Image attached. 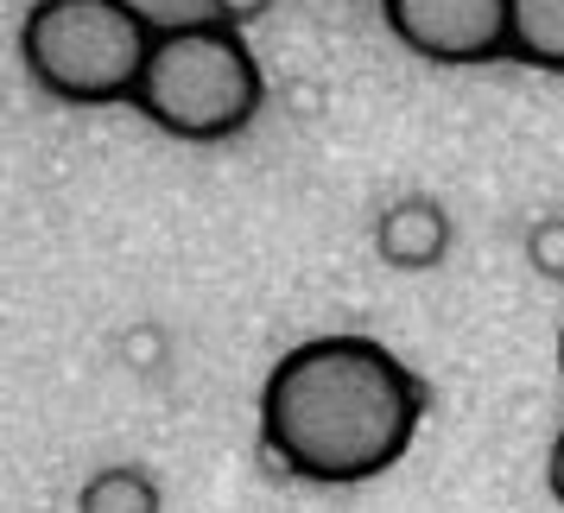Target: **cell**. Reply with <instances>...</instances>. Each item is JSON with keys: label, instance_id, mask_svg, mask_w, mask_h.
<instances>
[{"label": "cell", "instance_id": "7a4b0ae2", "mask_svg": "<svg viewBox=\"0 0 564 513\" xmlns=\"http://www.w3.org/2000/svg\"><path fill=\"white\" fill-rule=\"evenodd\" d=\"M159 32L133 0H39L20 26V57L39 89H52L57 102H121L153 57Z\"/></svg>", "mask_w": 564, "mask_h": 513}, {"label": "cell", "instance_id": "8992f818", "mask_svg": "<svg viewBox=\"0 0 564 513\" xmlns=\"http://www.w3.org/2000/svg\"><path fill=\"white\" fill-rule=\"evenodd\" d=\"M508 52L533 70H564V0H513Z\"/></svg>", "mask_w": 564, "mask_h": 513}, {"label": "cell", "instance_id": "52a82bcc", "mask_svg": "<svg viewBox=\"0 0 564 513\" xmlns=\"http://www.w3.org/2000/svg\"><path fill=\"white\" fill-rule=\"evenodd\" d=\"M77 513H159V482L133 462L96 469L77 494Z\"/></svg>", "mask_w": 564, "mask_h": 513}, {"label": "cell", "instance_id": "6da1fadb", "mask_svg": "<svg viewBox=\"0 0 564 513\" xmlns=\"http://www.w3.org/2000/svg\"><path fill=\"white\" fill-rule=\"evenodd\" d=\"M425 381L375 336H311L260 386V450L317 488L368 482L412 450Z\"/></svg>", "mask_w": 564, "mask_h": 513}, {"label": "cell", "instance_id": "ba28073f", "mask_svg": "<svg viewBox=\"0 0 564 513\" xmlns=\"http://www.w3.org/2000/svg\"><path fill=\"white\" fill-rule=\"evenodd\" d=\"M527 254H533V266L545 273V280H564V216L533 222V234H527Z\"/></svg>", "mask_w": 564, "mask_h": 513}, {"label": "cell", "instance_id": "277c9868", "mask_svg": "<svg viewBox=\"0 0 564 513\" xmlns=\"http://www.w3.org/2000/svg\"><path fill=\"white\" fill-rule=\"evenodd\" d=\"M513 0H381L387 32L432 64H488L508 52Z\"/></svg>", "mask_w": 564, "mask_h": 513}, {"label": "cell", "instance_id": "8fae6325", "mask_svg": "<svg viewBox=\"0 0 564 513\" xmlns=\"http://www.w3.org/2000/svg\"><path fill=\"white\" fill-rule=\"evenodd\" d=\"M229 7H235V13H248V7H260V0H229Z\"/></svg>", "mask_w": 564, "mask_h": 513}, {"label": "cell", "instance_id": "30bf717a", "mask_svg": "<svg viewBox=\"0 0 564 513\" xmlns=\"http://www.w3.org/2000/svg\"><path fill=\"white\" fill-rule=\"evenodd\" d=\"M545 488H552V501L564 507V432H558V444H552V457H545Z\"/></svg>", "mask_w": 564, "mask_h": 513}, {"label": "cell", "instance_id": "9c48e42d", "mask_svg": "<svg viewBox=\"0 0 564 513\" xmlns=\"http://www.w3.org/2000/svg\"><path fill=\"white\" fill-rule=\"evenodd\" d=\"M159 349H165V342H159V330H128V336H121V356H128L133 368H153Z\"/></svg>", "mask_w": 564, "mask_h": 513}, {"label": "cell", "instance_id": "7c38bea8", "mask_svg": "<svg viewBox=\"0 0 564 513\" xmlns=\"http://www.w3.org/2000/svg\"><path fill=\"white\" fill-rule=\"evenodd\" d=\"M558 368H564V330H558Z\"/></svg>", "mask_w": 564, "mask_h": 513}, {"label": "cell", "instance_id": "5b68a950", "mask_svg": "<svg viewBox=\"0 0 564 513\" xmlns=\"http://www.w3.org/2000/svg\"><path fill=\"white\" fill-rule=\"evenodd\" d=\"M375 248H381L387 266H437L444 248H451V222H444V209L432 197H400V204L381 209V222H375Z\"/></svg>", "mask_w": 564, "mask_h": 513}, {"label": "cell", "instance_id": "3957f363", "mask_svg": "<svg viewBox=\"0 0 564 513\" xmlns=\"http://www.w3.org/2000/svg\"><path fill=\"white\" fill-rule=\"evenodd\" d=\"M133 108L172 140H229L260 108V64L235 26H172L147 57Z\"/></svg>", "mask_w": 564, "mask_h": 513}]
</instances>
